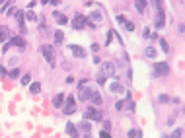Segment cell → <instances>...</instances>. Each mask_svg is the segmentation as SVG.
Returning <instances> with one entry per match:
<instances>
[{"label":"cell","instance_id":"6da1fadb","mask_svg":"<svg viewBox=\"0 0 185 138\" xmlns=\"http://www.w3.org/2000/svg\"><path fill=\"white\" fill-rule=\"evenodd\" d=\"M88 8H94V12L90 16H86V26L97 27L101 22H103V10H101L97 4H92V2H88Z\"/></svg>","mask_w":185,"mask_h":138},{"label":"cell","instance_id":"7a4b0ae2","mask_svg":"<svg viewBox=\"0 0 185 138\" xmlns=\"http://www.w3.org/2000/svg\"><path fill=\"white\" fill-rule=\"evenodd\" d=\"M170 74V64L168 62H154L152 64V76L160 78V76H168Z\"/></svg>","mask_w":185,"mask_h":138},{"label":"cell","instance_id":"3957f363","mask_svg":"<svg viewBox=\"0 0 185 138\" xmlns=\"http://www.w3.org/2000/svg\"><path fill=\"white\" fill-rule=\"evenodd\" d=\"M41 55L45 56V60H47L51 66H55V51H53V47H49V45H41Z\"/></svg>","mask_w":185,"mask_h":138},{"label":"cell","instance_id":"277c9868","mask_svg":"<svg viewBox=\"0 0 185 138\" xmlns=\"http://www.w3.org/2000/svg\"><path fill=\"white\" fill-rule=\"evenodd\" d=\"M84 119H88V121H101V111L100 109H94V107H88V109H84Z\"/></svg>","mask_w":185,"mask_h":138},{"label":"cell","instance_id":"5b68a950","mask_svg":"<svg viewBox=\"0 0 185 138\" xmlns=\"http://www.w3.org/2000/svg\"><path fill=\"white\" fill-rule=\"evenodd\" d=\"M70 26H72V29H76V31L84 29V27H86V16H84V14H76V16L72 18Z\"/></svg>","mask_w":185,"mask_h":138},{"label":"cell","instance_id":"8992f818","mask_svg":"<svg viewBox=\"0 0 185 138\" xmlns=\"http://www.w3.org/2000/svg\"><path fill=\"white\" fill-rule=\"evenodd\" d=\"M74 111H76V97L68 95L66 97V103H64V107H63V113H64V115H72Z\"/></svg>","mask_w":185,"mask_h":138},{"label":"cell","instance_id":"52a82bcc","mask_svg":"<svg viewBox=\"0 0 185 138\" xmlns=\"http://www.w3.org/2000/svg\"><path fill=\"white\" fill-rule=\"evenodd\" d=\"M10 47H20V49H26V39H23V37H20V35H18V37H12L10 41L6 43V47H2V51H8Z\"/></svg>","mask_w":185,"mask_h":138},{"label":"cell","instance_id":"ba28073f","mask_svg":"<svg viewBox=\"0 0 185 138\" xmlns=\"http://www.w3.org/2000/svg\"><path fill=\"white\" fill-rule=\"evenodd\" d=\"M14 2L12 0H4L2 6H0V14L2 16H14Z\"/></svg>","mask_w":185,"mask_h":138},{"label":"cell","instance_id":"9c48e42d","mask_svg":"<svg viewBox=\"0 0 185 138\" xmlns=\"http://www.w3.org/2000/svg\"><path fill=\"white\" fill-rule=\"evenodd\" d=\"M76 128H78V132H82L84 136H90V132H92V124H90L88 119H84L82 123H78Z\"/></svg>","mask_w":185,"mask_h":138},{"label":"cell","instance_id":"30bf717a","mask_svg":"<svg viewBox=\"0 0 185 138\" xmlns=\"http://www.w3.org/2000/svg\"><path fill=\"white\" fill-rule=\"evenodd\" d=\"M154 26H156V29H162V27L166 26V14H164L162 8L158 10V14H156V18H154Z\"/></svg>","mask_w":185,"mask_h":138},{"label":"cell","instance_id":"8fae6325","mask_svg":"<svg viewBox=\"0 0 185 138\" xmlns=\"http://www.w3.org/2000/svg\"><path fill=\"white\" fill-rule=\"evenodd\" d=\"M14 18H16V22L20 23V31H22V35H26L27 31H26V23H23V12L22 10H16L14 12Z\"/></svg>","mask_w":185,"mask_h":138},{"label":"cell","instance_id":"7c38bea8","mask_svg":"<svg viewBox=\"0 0 185 138\" xmlns=\"http://www.w3.org/2000/svg\"><path fill=\"white\" fill-rule=\"evenodd\" d=\"M90 95H92V90H90V88H86V86L78 88V99L80 101H88Z\"/></svg>","mask_w":185,"mask_h":138},{"label":"cell","instance_id":"4fadbf2b","mask_svg":"<svg viewBox=\"0 0 185 138\" xmlns=\"http://www.w3.org/2000/svg\"><path fill=\"white\" fill-rule=\"evenodd\" d=\"M101 72H103L105 76H109V78L115 76V64L113 62H103V70H101Z\"/></svg>","mask_w":185,"mask_h":138},{"label":"cell","instance_id":"5bb4252c","mask_svg":"<svg viewBox=\"0 0 185 138\" xmlns=\"http://www.w3.org/2000/svg\"><path fill=\"white\" fill-rule=\"evenodd\" d=\"M68 49H70L72 55H74V56H78V58H84V56H86V51H84L82 47H78V45H70Z\"/></svg>","mask_w":185,"mask_h":138},{"label":"cell","instance_id":"9a60e30c","mask_svg":"<svg viewBox=\"0 0 185 138\" xmlns=\"http://www.w3.org/2000/svg\"><path fill=\"white\" fill-rule=\"evenodd\" d=\"M109 92L111 93H125V86H121L119 82H111L109 84Z\"/></svg>","mask_w":185,"mask_h":138},{"label":"cell","instance_id":"2e32d148","mask_svg":"<svg viewBox=\"0 0 185 138\" xmlns=\"http://www.w3.org/2000/svg\"><path fill=\"white\" fill-rule=\"evenodd\" d=\"M66 134L72 136V138H78L80 132H78V128H76V124H74V123H66Z\"/></svg>","mask_w":185,"mask_h":138},{"label":"cell","instance_id":"e0dca14e","mask_svg":"<svg viewBox=\"0 0 185 138\" xmlns=\"http://www.w3.org/2000/svg\"><path fill=\"white\" fill-rule=\"evenodd\" d=\"M8 39H10V29L6 26H0V43L8 41Z\"/></svg>","mask_w":185,"mask_h":138},{"label":"cell","instance_id":"ac0fdd59","mask_svg":"<svg viewBox=\"0 0 185 138\" xmlns=\"http://www.w3.org/2000/svg\"><path fill=\"white\" fill-rule=\"evenodd\" d=\"M90 101H94V105H101V95H100V92H97V90H92Z\"/></svg>","mask_w":185,"mask_h":138},{"label":"cell","instance_id":"d6986e66","mask_svg":"<svg viewBox=\"0 0 185 138\" xmlns=\"http://www.w3.org/2000/svg\"><path fill=\"white\" fill-rule=\"evenodd\" d=\"M23 18H26L27 22H37V20H39V16H37L35 12H33V10H31V8H29V10H27L26 14H23Z\"/></svg>","mask_w":185,"mask_h":138},{"label":"cell","instance_id":"ffe728a7","mask_svg":"<svg viewBox=\"0 0 185 138\" xmlns=\"http://www.w3.org/2000/svg\"><path fill=\"white\" fill-rule=\"evenodd\" d=\"M55 20H57V23H59V26H64V23H68V18L66 16H63V14H59V12H55Z\"/></svg>","mask_w":185,"mask_h":138},{"label":"cell","instance_id":"44dd1931","mask_svg":"<svg viewBox=\"0 0 185 138\" xmlns=\"http://www.w3.org/2000/svg\"><path fill=\"white\" fill-rule=\"evenodd\" d=\"M144 56L146 58H156V47H146Z\"/></svg>","mask_w":185,"mask_h":138},{"label":"cell","instance_id":"7402d4cb","mask_svg":"<svg viewBox=\"0 0 185 138\" xmlns=\"http://www.w3.org/2000/svg\"><path fill=\"white\" fill-rule=\"evenodd\" d=\"M63 101H64V95H63V93H59V95L53 97V105H55V107H60V105H63Z\"/></svg>","mask_w":185,"mask_h":138},{"label":"cell","instance_id":"603a6c76","mask_svg":"<svg viewBox=\"0 0 185 138\" xmlns=\"http://www.w3.org/2000/svg\"><path fill=\"white\" fill-rule=\"evenodd\" d=\"M140 136H142L140 128H131V130H129V138H140Z\"/></svg>","mask_w":185,"mask_h":138},{"label":"cell","instance_id":"cb8c5ba5","mask_svg":"<svg viewBox=\"0 0 185 138\" xmlns=\"http://www.w3.org/2000/svg\"><path fill=\"white\" fill-rule=\"evenodd\" d=\"M105 78H107V76H105L103 72H97V74H96V82L100 84V86H103V84H105Z\"/></svg>","mask_w":185,"mask_h":138},{"label":"cell","instance_id":"d4e9b609","mask_svg":"<svg viewBox=\"0 0 185 138\" xmlns=\"http://www.w3.org/2000/svg\"><path fill=\"white\" fill-rule=\"evenodd\" d=\"M63 41H64V33H63V31H55V43L60 45Z\"/></svg>","mask_w":185,"mask_h":138},{"label":"cell","instance_id":"484cf974","mask_svg":"<svg viewBox=\"0 0 185 138\" xmlns=\"http://www.w3.org/2000/svg\"><path fill=\"white\" fill-rule=\"evenodd\" d=\"M29 92H31V93H39V92H41V84H39V82L29 84Z\"/></svg>","mask_w":185,"mask_h":138},{"label":"cell","instance_id":"4316f807","mask_svg":"<svg viewBox=\"0 0 185 138\" xmlns=\"http://www.w3.org/2000/svg\"><path fill=\"white\" fill-rule=\"evenodd\" d=\"M134 6H137V10H138V12H144V8H146V0H137V2H134Z\"/></svg>","mask_w":185,"mask_h":138},{"label":"cell","instance_id":"83f0119b","mask_svg":"<svg viewBox=\"0 0 185 138\" xmlns=\"http://www.w3.org/2000/svg\"><path fill=\"white\" fill-rule=\"evenodd\" d=\"M22 84H23V86H29V84H31V74H23L22 76Z\"/></svg>","mask_w":185,"mask_h":138},{"label":"cell","instance_id":"f1b7e54d","mask_svg":"<svg viewBox=\"0 0 185 138\" xmlns=\"http://www.w3.org/2000/svg\"><path fill=\"white\" fill-rule=\"evenodd\" d=\"M158 99H160V103H170V99H171V97H170V95H166V93H160V95H158Z\"/></svg>","mask_w":185,"mask_h":138},{"label":"cell","instance_id":"f546056e","mask_svg":"<svg viewBox=\"0 0 185 138\" xmlns=\"http://www.w3.org/2000/svg\"><path fill=\"white\" fill-rule=\"evenodd\" d=\"M160 47H162L164 52H170V47H168V41H166V39H160Z\"/></svg>","mask_w":185,"mask_h":138},{"label":"cell","instance_id":"4dcf8cb0","mask_svg":"<svg viewBox=\"0 0 185 138\" xmlns=\"http://www.w3.org/2000/svg\"><path fill=\"white\" fill-rule=\"evenodd\" d=\"M113 37H115V31H111V29H109V31H107V35H105V43L109 45V43L113 41Z\"/></svg>","mask_w":185,"mask_h":138},{"label":"cell","instance_id":"1f68e13d","mask_svg":"<svg viewBox=\"0 0 185 138\" xmlns=\"http://www.w3.org/2000/svg\"><path fill=\"white\" fill-rule=\"evenodd\" d=\"M8 76H10V78H14V80H16V78H18V76H20V68L16 66V68H14V70H12V72H8Z\"/></svg>","mask_w":185,"mask_h":138},{"label":"cell","instance_id":"d6a6232c","mask_svg":"<svg viewBox=\"0 0 185 138\" xmlns=\"http://www.w3.org/2000/svg\"><path fill=\"white\" fill-rule=\"evenodd\" d=\"M123 26L127 27V31H134V23H133V22H129V20H127V22L123 23Z\"/></svg>","mask_w":185,"mask_h":138},{"label":"cell","instance_id":"836d02e7","mask_svg":"<svg viewBox=\"0 0 185 138\" xmlns=\"http://www.w3.org/2000/svg\"><path fill=\"white\" fill-rule=\"evenodd\" d=\"M142 37H144V39H150L152 37V31L148 29V27H146V29H142Z\"/></svg>","mask_w":185,"mask_h":138},{"label":"cell","instance_id":"e575fe53","mask_svg":"<svg viewBox=\"0 0 185 138\" xmlns=\"http://www.w3.org/2000/svg\"><path fill=\"white\" fill-rule=\"evenodd\" d=\"M123 107H125V101H117V103H115V109H117V111H123Z\"/></svg>","mask_w":185,"mask_h":138},{"label":"cell","instance_id":"d590c367","mask_svg":"<svg viewBox=\"0 0 185 138\" xmlns=\"http://www.w3.org/2000/svg\"><path fill=\"white\" fill-rule=\"evenodd\" d=\"M127 107H129V111H131V113L134 111V103H133L131 99H127Z\"/></svg>","mask_w":185,"mask_h":138},{"label":"cell","instance_id":"8d00e7d4","mask_svg":"<svg viewBox=\"0 0 185 138\" xmlns=\"http://www.w3.org/2000/svg\"><path fill=\"white\" fill-rule=\"evenodd\" d=\"M152 4L156 6V10H160V8H162V0H152Z\"/></svg>","mask_w":185,"mask_h":138},{"label":"cell","instance_id":"74e56055","mask_svg":"<svg viewBox=\"0 0 185 138\" xmlns=\"http://www.w3.org/2000/svg\"><path fill=\"white\" fill-rule=\"evenodd\" d=\"M86 84H88V78H82V80H78V88L86 86Z\"/></svg>","mask_w":185,"mask_h":138},{"label":"cell","instance_id":"f35d334b","mask_svg":"<svg viewBox=\"0 0 185 138\" xmlns=\"http://www.w3.org/2000/svg\"><path fill=\"white\" fill-rule=\"evenodd\" d=\"M97 51H100V45H97V43H92V52H94V55H96Z\"/></svg>","mask_w":185,"mask_h":138},{"label":"cell","instance_id":"ab89813d","mask_svg":"<svg viewBox=\"0 0 185 138\" xmlns=\"http://www.w3.org/2000/svg\"><path fill=\"white\" fill-rule=\"evenodd\" d=\"M103 128L105 130H111V121H103Z\"/></svg>","mask_w":185,"mask_h":138},{"label":"cell","instance_id":"60d3db41","mask_svg":"<svg viewBox=\"0 0 185 138\" xmlns=\"http://www.w3.org/2000/svg\"><path fill=\"white\" fill-rule=\"evenodd\" d=\"M174 136H183V130H181V128H175V130H174Z\"/></svg>","mask_w":185,"mask_h":138},{"label":"cell","instance_id":"b9f144b4","mask_svg":"<svg viewBox=\"0 0 185 138\" xmlns=\"http://www.w3.org/2000/svg\"><path fill=\"white\" fill-rule=\"evenodd\" d=\"M100 136H101V138H107V136H109V130H105V128H103V130L100 132Z\"/></svg>","mask_w":185,"mask_h":138},{"label":"cell","instance_id":"7bdbcfd3","mask_svg":"<svg viewBox=\"0 0 185 138\" xmlns=\"http://www.w3.org/2000/svg\"><path fill=\"white\" fill-rule=\"evenodd\" d=\"M127 80H133V70L131 68H127Z\"/></svg>","mask_w":185,"mask_h":138},{"label":"cell","instance_id":"ee69618b","mask_svg":"<svg viewBox=\"0 0 185 138\" xmlns=\"http://www.w3.org/2000/svg\"><path fill=\"white\" fill-rule=\"evenodd\" d=\"M100 62H101V58L97 55H94V64H100Z\"/></svg>","mask_w":185,"mask_h":138},{"label":"cell","instance_id":"f6af8a7d","mask_svg":"<svg viewBox=\"0 0 185 138\" xmlns=\"http://www.w3.org/2000/svg\"><path fill=\"white\" fill-rule=\"evenodd\" d=\"M0 74H2V76H8V70H6L4 66H0Z\"/></svg>","mask_w":185,"mask_h":138},{"label":"cell","instance_id":"bcb514c9","mask_svg":"<svg viewBox=\"0 0 185 138\" xmlns=\"http://www.w3.org/2000/svg\"><path fill=\"white\" fill-rule=\"evenodd\" d=\"M117 22H119V23H125V22H127V20H125V18H123V16H117Z\"/></svg>","mask_w":185,"mask_h":138},{"label":"cell","instance_id":"7dc6e473","mask_svg":"<svg viewBox=\"0 0 185 138\" xmlns=\"http://www.w3.org/2000/svg\"><path fill=\"white\" fill-rule=\"evenodd\" d=\"M41 4H45V6H47V4H51V0H41Z\"/></svg>","mask_w":185,"mask_h":138},{"label":"cell","instance_id":"c3c4849f","mask_svg":"<svg viewBox=\"0 0 185 138\" xmlns=\"http://www.w3.org/2000/svg\"><path fill=\"white\" fill-rule=\"evenodd\" d=\"M59 2H60V0H51V4H53V6H57Z\"/></svg>","mask_w":185,"mask_h":138},{"label":"cell","instance_id":"681fc988","mask_svg":"<svg viewBox=\"0 0 185 138\" xmlns=\"http://www.w3.org/2000/svg\"><path fill=\"white\" fill-rule=\"evenodd\" d=\"M2 2H4V0H0V4H2Z\"/></svg>","mask_w":185,"mask_h":138}]
</instances>
